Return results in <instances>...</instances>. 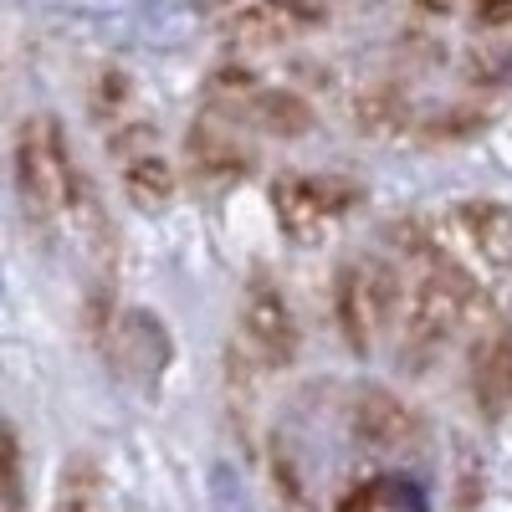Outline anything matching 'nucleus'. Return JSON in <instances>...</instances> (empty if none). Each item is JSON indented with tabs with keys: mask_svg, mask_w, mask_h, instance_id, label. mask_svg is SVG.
I'll return each mask as SVG.
<instances>
[{
	"mask_svg": "<svg viewBox=\"0 0 512 512\" xmlns=\"http://www.w3.org/2000/svg\"><path fill=\"white\" fill-rule=\"evenodd\" d=\"M241 333H246L251 354L272 369H287L297 359V318L272 282H256L241 297Z\"/></svg>",
	"mask_w": 512,
	"mask_h": 512,
	"instance_id": "obj_6",
	"label": "nucleus"
},
{
	"mask_svg": "<svg viewBox=\"0 0 512 512\" xmlns=\"http://www.w3.org/2000/svg\"><path fill=\"white\" fill-rule=\"evenodd\" d=\"M0 487H6V512H26V492H21V441H16V431H6V472H0Z\"/></svg>",
	"mask_w": 512,
	"mask_h": 512,
	"instance_id": "obj_16",
	"label": "nucleus"
},
{
	"mask_svg": "<svg viewBox=\"0 0 512 512\" xmlns=\"http://www.w3.org/2000/svg\"><path fill=\"white\" fill-rule=\"evenodd\" d=\"M338 512H431V497H425L420 482L400 477V472H384V477H369L359 482Z\"/></svg>",
	"mask_w": 512,
	"mask_h": 512,
	"instance_id": "obj_13",
	"label": "nucleus"
},
{
	"mask_svg": "<svg viewBox=\"0 0 512 512\" xmlns=\"http://www.w3.org/2000/svg\"><path fill=\"white\" fill-rule=\"evenodd\" d=\"M113 354H118V369L139 384H154L164 369H169V354H175V338L169 328L149 313V308H123L113 318Z\"/></svg>",
	"mask_w": 512,
	"mask_h": 512,
	"instance_id": "obj_7",
	"label": "nucleus"
},
{
	"mask_svg": "<svg viewBox=\"0 0 512 512\" xmlns=\"http://www.w3.org/2000/svg\"><path fill=\"white\" fill-rule=\"evenodd\" d=\"M359 200V190L349 180H313V175H292L272 185V210H277V226L287 241L297 246H313L323 241L338 221L349 216V205Z\"/></svg>",
	"mask_w": 512,
	"mask_h": 512,
	"instance_id": "obj_4",
	"label": "nucleus"
},
{
	"mask_svg": "<svg viewBox=\"0 0 512 512\" xmlns=\"http://www.w3.org/2000/svg\"><path fill=\"white\" fill-rule=\"evenodd\" d=\"M226 6H241V0H195V11H226Z\"/></svg>",
	"mask_w": 512,
	"mask_h": 512,
	"instance_id": "obj_18",
	"label": "nucleus"
},
{
	"mask_svg": "<svg viewBox=\"0 0 512 512\" xmlns=\"http://www.w3.org/2000/svg\"><path fill=\"white\" fill-rule=\"evenodd\" d=\"M16 190H21L31 226H52L62 210L82 205V190L88 185L77 180L72 154L62 144V128L47 113H31L16 134Z\"/></svg>",
	"mask_w": 512,
	"mask_h": 512,
	"instance_id": "obj_2",
	"label": "nucleus"
},
{
	"mask_svg": "<svg viewBox=\"0 0 512 512\" xmlns=\"http://www.w3.org/2000/svg\"><path fill=\"white\" fill-rule=\"evenodd\" d=\"M466 313H472V282H466V272L431 256L410 287L405 313H400V369H410V374L431 369L446 354V344L461 333Z\"/></svg>",
	"mask_w": 512,
	"mask_h": 512,
	"instance_id": "obj_1",
	"label": "nucleus"
},
{
	"mask_svg": "<svg viewBox=\"0 0 512 512\" xmlns=\"http://www.w3.org/2000/svg\"><path fill=\"white\" fill-rule=\"evenodd\" d=\"M323 0H256V6H241L226 26V41L236 52H272L287 47V41L308 36L323 26Z\"/></svg>",
	"mask_w": 512,
	"mask_h": 512,
	"instance_id": "obj_5",
	"label": "nucleus"
},
{
	"mask_svg": "<svg viewBox=\"0 0 512 512\" xmlns=\"http://www.w3.org/2000/svg\"><path fill=\"white\" fill-rule=\"evenodd\" d=\"M472 395L487 420L512 415V328H492L472 349Z\"/></svg>",
	"mask_w": 512,
	"mask_h": 512,
	"instance_id": "obj_10",
	"label": "nucleus"
},
{
	"mask_svg": "<svg viewBox=\"0 0 512 512\" xmlns=\"http://www.w3.org/2000/svg\"><path fill=\"white\" fill-rule=\"evenodd\" d=\"M93 502H98V477H93V466L72 456V461L62 466V482H57L52 512H93Z\"/></svg>",
	"mask_w": 512,
	"mask_h": 512,
	"instance_id": "obj_15",
	"label": "nucleus"
},
{
	"mask_svg": "<svg viewBox=\"0 0 512 512\" xmlns=\"http://www.w3.org/2000/svg\"><path fill=\"white\" fill-rule=\"evenodd\" d=\"M236 123L256 128V134H272V139H303L308 128H313V108L297 98V93H282V88H246L241 98L221 103Z\"/></svg>",
	"mask_w": 512,
	"mask_h": 512,
	"instance_id": "obj_8",
	"label": "nucleus"
},
{
	"mask_svg": "<svg viewBox=\"0 0 512 512\" xmlns=\"http://www.w3.org/2000/svg\"><path fill=\"white\" fill-rule=\"evenodd\" d=\"M456 226L472 241V251L482 256V267L507 272L512 267V210L497 200H466L456 205Z\"/></svg>",
	"mask_w": 512,
	"mask_h": 512,
	"instance_id": "obj_11",
	"label": "nucleus"
},
{
	"mask_svg": "<svg viewBox=\"0 0 512 512\" xmlns=\"http://www.w3.org/2000/svg\"><path fill=\"white\" fill-rule=\"evenodd\" d=\"M349 431H354L359 446H369V451H400V446L415 441V415L400 405V395H390V390H379V384H369V390L354 395Z\"/></svg>",
	"mask_w": 512,
	"mask_h": 512,
	"instance_id": "obj_9",
	"label": "nucleus"
},
{
	"mask_svg": "<svg viewBox=\"0 0 512 512\" xmlns=\"http://www.w3.org/2000/svg\"><path fill=\"white\" fill-rule=\"evenodd\" d=\"M333 308H338V328H344V344L354 354H369L390 323L405 313L400 308V277L390 262H374V256H354L344 262L333 282Z\"/></svg>",
	"mask_w": 512,
	"mask_h": 512,
	"instance_id": "obj_3",
	"label": "nucleus"
},
{
	"mask_svg": "<svg viewBox=\"0 0 512 512\" xmlns=\"http://www.w3.org/2000/svg\"><path fill=\"white\" fill-rule=\"evenodd\" d=\"M190 175L200 185H231V180L251 175V154L226 134H195L190 139Z\"/></svg>",
	"mask_w": 512,
	"mask_h": 512,
	"instance_id": "obj_14",
	"label": "nucleus"
},
{
	"mask_svg": "<svg viewBox=\"0 0 512 512\" xmlns=\"http://www.w3.org/2000/svg\"><path fill=\"white\" fill-rule=\"evenodd\" d=\"M123 164V195L134 200V210H144V216H159V210H169V200H175V169L164 164V154H128L118 159Z\"/></svg>",
	"mask_w": 512,
	"mask_h": 512,
	"instance_id": "obj_12",
	"label": "nucleus"
},
{
	"mask_svg": "<svg viewBox=\"0 0 512 512\" xmlns=\"http://www.w3.org/2000/svg\"><path fill=\"white\" fill-rule=\"evenodd\" d=\"M472 11H477V26H512V0H472Z\"/></svg>",
	"mask_w": 512,
	"mask_h": 512,
	"instance_id": "obj_17",
	"label": "nucleus"
}]
</instances>
